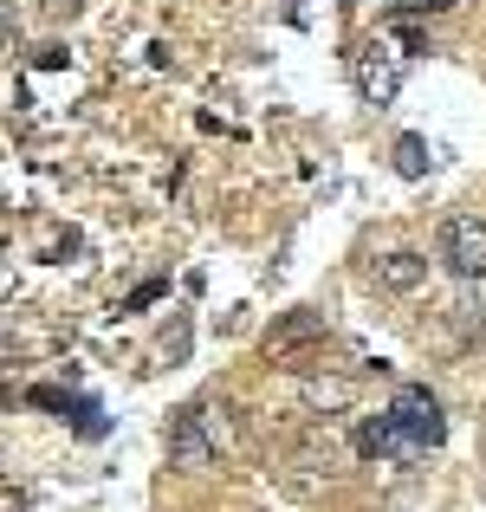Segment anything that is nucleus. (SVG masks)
Returning a JSON list of instances; mask_svg holds the SVG:
<instances>
[{
  "label": "nucleus",
  "instance_id": "f257e3e1",
  "mask_svg": "<svg viewBox=\"0 0 486 512\" xmlns=\"http://www.w3.org/2000/svg\"><path fill=\"white\" fill-rule=\"evenodd\" d=\"M227 448H234V422H227L221 402H188V409H175V422H169V467L201 474V467H214Z\"/></svg>",
  "mask_w": 486,
  "mask_h": 512
},
{
  "label": "nucleus",
  "instance_id": "f03ea898",
  "mask_svg": "<svg viewBox=\"0 0 486 512\" xmlns=\"http://www.w3.org/2000/svg\"><path fill=\"white\" fill-rule=\"evenodd\" d=\"M344 65H350V85H357V98L370 104V111H389V104L402 98V52L389 46V39H357V46L344 52Z\"/></svg>",
  "mask_w": 486,
  "mask_h": 512
},
{
  "label": "nucleus",
  "instance_id": "7ed1b4c3",
  "mask_svg": "<svg viewBox=\"0 0 486 512\" xmlns=\"http://www.w3.org/2000/svg\"><path fill=\"white\" fill-rule=\"evenodd\" d=\"M324 344H331V325H324V312H286L273 318V331H266V363H279V370H312L324 357Z\"/></svg>",
  "mask_w": 486,
  "mask_h": 512
},
{
  "label": "nucleus",
  "instance_id": "20e7f679",
  "mask_svg": "<svg viewBox=\"0 0 486 512\" xmlns=\"http://www.w3.org/2000/svg\"><path fill=\"white\" fill-rule=\"evenodd\" d=\"M435 260L448 266L454 279H480L486 273V221L480 214H448L435 227Z\"/></svg>",
  "mask_w": 486,
  "mask_h": 512
},
{
  "label": "nucleus",
  "instance_id": "39448f33",
  "mask_svg": "<svg viewBox=\"0 0 486 512\" xmlns=\"http://www.w3.org/2000/svg\"><path fill=\"white\" fill-rule=\"evenodd\" d=\"M389 415H396V422L409 428V435L422 441L428 454L448 441V415H441V402H435V389H428V383H402L396 402H389Z\"/></svg>",
  "mask_w": 486,
  "mask_h": 512
},
{
  "label": "nucleus",
  "instance_id": "423d86ee",
  "mask_svg": "<svg viewBox=\"0 0 486 512\" xmlns=\"http://www.w3.org/2000/svg\"><path fill=\"white\" fill-rule=\"evenodd\" d=\"M331 461H337V454H331V441H324V448L312 441V448H299V454L286 461V474H279V480H286V493H299V500H318V493L331 487V474H337Z\"/></svg>",
  "mask_w": 486,
  "mask_h": 512
},
{
  "label": "nucleus",
  "instance_id": "0eeeda50",
  "mask_svg": "<svg viewBox=\"0 0 486 512\" xmlns=\"http://www.w3.org/2000/svg\"><path fill=\"white\" fill-rule=\"evenodd\" d=\"M357 448L370 454V461H422V454H428L422 441H415V435H409V428H402V422H396L389 409L376 415L370 428H363V441H357Z\"/></svg>",
  "mask_w": 486,
  "mask_h": 512
},
{
  "label": "nucleus",
  "instance_id": "6e6552de",
  "mask_svg": "<svg viewBox=\"0 0 486 512\" xmlns=\"http://www.w3.org/2000/svg\"><path fill=\"white\" fill-rule=\"evenodd\" d=\"M299 402H305V415H344L350 402H357V383L350 376H324V370H312L299 383Z\"/></svg>",
  "mask_w": 486,
  "mask_h": 512
},
{
  "label": "nucleus",
  "instance_id": "1a4fd4ad",
  "mask_svg": "<svg viewBox=\"0 0 486 512\" xmlns=\"http://www.w3.org/2000/svg\"><path fill=\"white\" fill-rule=\"evenodd\" d=\"M376 286H383V292H402V299H409V292H422V286H428V260H422L415 247L383 253V260H376Z\"/></svg>",
  "mask_w": 486,
  "mask_h": 512
},
{
  "label": "nucleus",
  "instance_id": "9d476101",
  "mask_svg": "<svg viewBox=\"0 0 486 512\" xmlns=\"http://www.w3.org/2000/svg\"><path fill=\"white\" fill-rule=\"evenodd\" d=\"M389 163H396V175H402V182H422V175L435 169V156H428V137H415V130H409V137H396Z\"/></svg>",
  "mask_w": 486,
  "mask_h": 512
},
{
  "label": "nucleus",
  "instance_id": "9b49d317",
  "mask_svg": "<svg viewBox=\"0 0 486 512\" xmlns=\"http://www.w3.org/2000/svg\"><path fill=\"white\" fill-rule=\"evenodd\" d=\"M188 338H195V325H188V312H175L169 331H162V344H156V357L169 363V370H175V363H188Z\"/></svg>",
  "mask_w": 486,
  "mask_h": 512
},
{
  "label": "nucleus",
  "instance_id": "f8f14e48",
  "mask_svg": "<svg viewBox=\"0 0 486 512\" xmlns=\"http://www.w3.org/2000/svg\"><path fill=\"white\" fill-rule=\"evenodd\" d=\"M162 292H169V286H162V279H143V286H137V292H130V299H124V305H117V312H124V318H137V312H150V305L162 299Z\"/></svg>",
  "mask_w": 486,
  "mask_h": 512
},
{
  "label": "nucleus",
  "instance_id": "ddd939ff",
  "mask_svg": "<svg viewBox=\"0 0 486 512\" xmlns=\"http://www.w3.org/2000/svg\"><path fill=\"white\" fill-rule=\"evenodd\" d=\"M20 52V13H13V0H0V59H13Z\"/></svg>",
  "mask_w": 486,
  "mask_h": 512
},
{
  "label": "nucleus",
  "instance_id": "4468645a",
  "mask_svg": "<svg viewBox=\"0 0 486 512\" xmlns=\"http://www.w3.org/2000/svg\"><path fill=\"white\" fill-rule=\"evenodd\" d=\"M46 7H52V13H78V7H85V0H46Z\"/></svg>",
  "mask_w": 486,
  "mask_h": 512
}]
</instances>
